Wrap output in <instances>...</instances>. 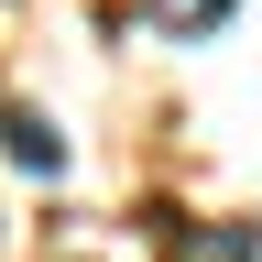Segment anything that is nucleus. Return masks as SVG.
Wrapping results in <instances>:
<instances>
[{
    "label": "nucleus",
    "mask_w": 262,
    "mask_h": 262,
    "mask_svg": "<svg viewBox=\"0 0 262 262\" xmlns=\"http://www.w3.org/2000/svg\"><path fill=\"white\" fill-rule=\"evenodd\" d=\"M0 153H11L22 175H66V131H55L44 110H22V98L0 110Z\"/></svg>",
    "instance_id": "obj_1"
},
{
    "label": "nucleus",
    "mask_w": 262,
    "mask_h": 262,
    "mask_svg": "<svg viewBox=\"0 0 262 262\" xmlns=\"http://www.w3.org/2000/svg\"><path fill=\"white\" fill-rule=\"evenodd\" d=\"M229 11H241V0H142V22L164 33V44H208Z\"/></svg>",
    "instance_id": "obj_2"
},
{
    "label": "nucleus",
    "mask_w": 262,
    "mask_h": 262,
    "mask_svg": "<svg viewBox=\"0 0 262 262\" xmlns=\"http://www.w3.org/2000/svg\"><path fill=\"white\" fill-rule=\"evenodd\" d=\"M196 262H262V229H251V219H229V229H219Z\"/></svg>",
    "instance_id": "obj_3"
}]
</instances>
